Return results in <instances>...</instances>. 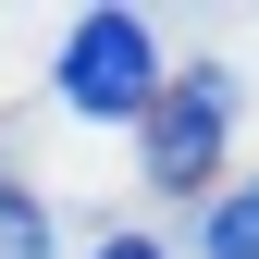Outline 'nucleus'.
<instances>
[{
    "mask_svg": "<svg viewBox=\"0 0 259 259\" xmlns=\"http://www.w3.org/2000/svg\"><path fill=\"white\" fill-rule=\"evenodd\" d=\"M50 99L74 111V123H148V99H160V37H148L136 13H87L74 37H62Z\"/></svg>",
    "mask_w": 259,
    "mask_h": 259,
    "instance_id": "nucleus-1",
    "label": "nucleus"
},
{
    "mask_svg": "<svg viewBox=\"0 0 259 259\" xmlns=\"http://www.w3.org/2000/svg\"><path fill=\"white\" fill-rule=\"evenodd\" d=\"M222 123H235V74H185L173 99H148V173L160 185H198L210 173V148H222Z\"/></svg>",
    "mask_w": 259,
    "mask_h": 259,
    "instance_id": "nucleus-2",
    "label": "nucleus"
},
{
    "mask_svg": "<svg viewBox=\"0 0 259 259\" xmlns=\"http://www.w3.org/2000/svg\"><path fill=\"white\" fill-rule=\"evenodd\" d=\"M198 259H259V185H235V198L210 210V235H198Z\"/></svg>",
    "mask_w": 259,
    "mask_h": 259,
    "instance_id": "nucleus-3",
    "label": "nucleus"
},
{
    "mask_svg": "<svg viewBox=\"0 0 259 259\" xmlns=\"http://www.w3.org/2000/svg\"><path fill=\"white\" fill-rule=\"evenodd\" d=\"M0 259H50V222H37L25 185H0Z\"/></svg>",
    "mask_w": 259,
    "mask_h": 259,
    "instance_id": "nucleus-4",
    "label": "nucleus"
},
{
    "mask_svg": "<svg viewBox=\"0 0 259 259\" xmlns=\"http://www.w3.org/2000/svg\"><path fill=\"white\" fill-rule=\"evenodd\" d=\"M99 259H160V247H148V235H111V247H99Z\"/></svg>",
    "mask_w": 259,
    "mask_h": 259,
    "instance_id": "nucleus-5",
    "label": "nucleus"
}]
</instances>
